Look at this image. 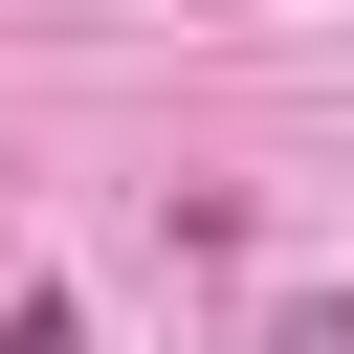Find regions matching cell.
Returning a JSON list of instances; mask_svg holds the SVG:
<instances>
[{"mask_svg":"<svg viewBox=\"0 0 354 354\" xmlns=\"http://www.w3.org/2000/svg\"><path fill=\"white\" fill-rule=\"evenodd\" d=\"M243 354H354V288H288V310H266Z\"/></svg>","mask_w":354,"mask_h":354,"instance_id":"1","label":"cell"},{"mask_svg":"<svg viewBox=\"0 0 354 354\" xmlns=\"http://www.w3.org/2000/svg\"><path fill=\"white\" fill-rule=\"evenodd\" d=\"M0 354H88V310H66V288H22V310H0Z\"/></svg>","mask_w":354,"mask_h":354,"instance_id":"2","label":"cell"}]
</instances>
